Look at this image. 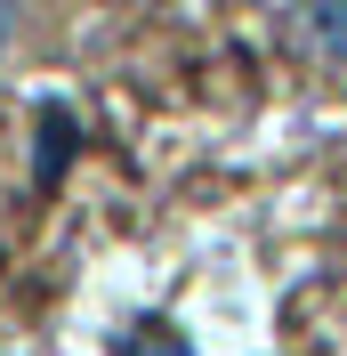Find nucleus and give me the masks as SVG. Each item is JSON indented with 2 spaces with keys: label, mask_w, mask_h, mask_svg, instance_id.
Returning <instances> with one entry per match:
<instances>
[{
  "label": "nucleus",
  "mask_w": 347,
  "mask_h": 356,
  "mask_svg": "<svg viewBox=\"0 0 347 356\" xmlns=\"http://www.w3.org/2000/svg\"><path fill=\"white\" fill-rule=\"evenodd\" d=\"M17 24H24V0H0V57H8V41H17Z\"/></svg>",
  "instance_id": "f03ea898"
},
{
  "label": "nucleus",
  "mask_w": 347,
  "mask_h": 356,
  "mask_svg": "<svg viewBox=\"0 0 347 356\" xmlns=\"http://www.w3.org/2000/svg\"><path fill=\"white\" fill-rule=\"evenodd\" d=\"M291 17H299V33L315 41V57L347 65V0H291Z\"/></svg>",
  "instance_id": "f257e3e1"
}]
</instances>
